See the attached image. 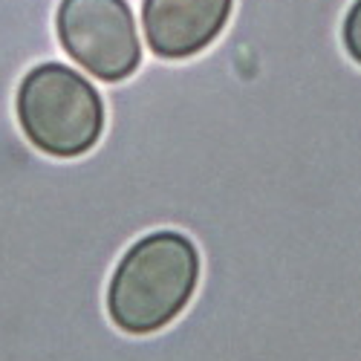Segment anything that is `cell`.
Wrapping results in <instances>:
<instances>
[{
	"label": "cell",
	"mask_w": 361,
	"mask_h": 361,
	"mask_svg": "<svg viewBox=\"0 0 361 361\" xmlns=\"http://www.w3.org/2000/svg\"><path fill=\"white\" fill-rule=\"evenodd\" d=\"M344 47L353 61L361 64V0H355L344 18Z\"/></svg>",
	"instance_id": "5b68a950"
},
{
	"label": "cell",
	"mask_w": 361,
	"mask_h": 361,
	"mask_svg": "<svg viewBox=\"0 0 361 361\" xmlns=\"http://www.w3.org/2000/svg\"><path fill=\"white\" fill-rule=\"evenodd\" d=\"M197 281L200 255L185 234H147L116 266L107 289V312L130 336L157 333L188 307Z\"/></svg>",
	"instance_id": "6da1fadb"
},
{
	"label": "cell",
	"mask_w": 361,
	"mask_h": 361,
	"mask_svg": "<svg viewBox=\"0 0 361 361\" xmlns=\"http://www.w3.org/2000/svg\"><path fill=\"white\" fill-rule=\"evenodd\" d=\"M231 6L234 0H145V38L168 61L197 55L223 32Z\"/></svg>",
	"instance_id": "277c9868"
},
{
	"label": "cell",
	"mask_w": 361,
	"mask_h": 361,
	"mask_svg": "<svg viewBox=\"0 0 361 361\" xmlns=\"http://www.w3.org/2000/svg\"><path fill=\"white\" fill-rule=\"evenodd\" d=\"M18 122L38 150L73 159L104 130V104L96 87L64 64L29 70L18 87Z\"/></svg>",
	"instance_id": "7a4b0ae2"
},
{
	"label": "cell",
	"mask_w": 361,
	"mask_h": 361,
	"mask_svg": "<svg viewBox=\"0 0 361 361\" xmlns=\"http://www.w3.org/2000/svg\"><path fill=\"white\" fill-rule=\"evenodd\" d=\"M55 29L64 52L102 81H122L142 61L136 20L125 0H61Z\"/></svg>",
	"instance_id": "3957f363"
}]
</instances>
